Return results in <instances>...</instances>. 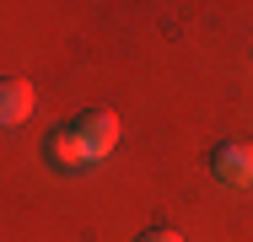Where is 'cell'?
Masks as SVG:
<instances>
[{
  "instance_id": "cell-1",
  "label": "cell",
  "mask_w": 253,
  "mask_h": 242,
  "mask_svg": "<svg viewBox=\"0 0 253 242\" xmlns=\"http://www.w3.org/2000/svg\"><path fill=\"white\" fill-rule=\"evenodd\" d=\"M210 172L226 189H253V145L248 140H221L210 151Z\"/></svg>"
},
{
  "instance_id": "cell-3",
  "label": "cell",
  "mask_w": 253,
  "mask_h": 242,
  "mask_svg": "<svg viewBox=\"0 0 253 242\" xmlns=\"http://www.w3.org/2000/svg\"><path fill=\"white\" fill-rule=\"evenodd\" d=\"M70 129H76L81 145L92 151V161H102V156L119 145V119H113L108 108H86V113H76V119H70Z\"/></svg>"
},
{
  "instance_id": "cell-5",
  "label": "cell",
  "mask_w": 253,
  "mask_h": 242,
  "mask_svg": "<svg viewBox=\"0 0 253 242\" xmlns=\"http://www.w3.org/2000/svg\"><path fill=\"white\" fill-rule=\"evenodd\" d=\"M140 242H183V237H178V232H167V226H156V232H146Z\"/></svg>"
},
{
  "instance_id": "cell-2",
  "label": "cell",
  "mask_w": 253,
  "mask_h": 242,
  "mask_svg": "<svg viewBox=\"0 0 253 242\" xmlns=\"http://www.w3.org/2000/svg\"><path fill=\"white\" fill-rule=\"evenodd\" d=\"M43 161H49L54 172H86V167H97L92 151L81 145V135H76L70 124H59V129L43 135Z\"/></svg>"
},
{
  "instance_id": "cell-4",
  "label": "cell",
  "mask_w": 253,
  "mask_h": 242,
  "mask_svg": "<svg viewBox=\"0 0 253 242\" xmlns=\"http://www.w3.org/2000/svg\"><path fill=\"white\" fill-rule=\"evenodd\" d=\"M27 113H33V86L22 76H0V129L27 124Z\"/></svg>"
}]
</instances>
